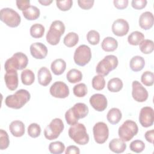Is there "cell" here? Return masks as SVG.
I'll list each match as a JSON object with an SVG mask.
<instances>
[{
  "label": "cell",
  "mask_w": 154,
  "mask_h": 154,
  "mask_svg": "<svg viewBox=\"0 0 154 154\" xmlns=\"http://www.w3.org/2000/svg\"><path fill=\"white\" fill-rule=\"evenodd\" d=\"M65 29L64 24L61 20L53 21L46 35L47 42L53 46L58 45L61 35L65 32Z\"/></svg>",
  "instance_id": "cell-3"
},
{
  "label": "cell",
  "mask_w": 154,
  "mask_h": 154,
  "mask_svg": "<svg viewBox=\"0 0 154 154\" xmlns=\"http://www.w3.org/2000/svg\"><path fill=\"white\" fill-rule=\"evenodd\" d=\"M88 42L92 45H96L100 41V34L96 30H90L87 34Z\"/></svg>",
  "instance_id": "cell-39"
},
{
  "label": "cell",
  "mask_w": 154,
  "mask_h": 154,
  "mask_svg": "<svg viewBox=\"0 0 154 154\" xmlns=\"http://www.w3.org/2000/svg\"><path fill=\"white\" fill-rule=\"evenodd\" d=\"M65 150V146L64 143L61 141H54L49 144V150L53 154L62 153Z\"/></svg>",
  "instance_id": "cell-35"
},
{
  "label": "cell",
  "mask_w": 154,
  "mask_h": 154,
  "mask_svg": "<svg viewBox=\"0 0 154 154\" xmlns=\"http://www.w3.org/2000/svg\"><path fill=\"white\" fill-rule=\"evenodd\" d=\"M49 92L54 97L64 99L69 96V88L64 82L57 81L51 86Z\"/></svg>",
  "instance_id": "cell-12"
},
{
  "label": "cell",
  "mask_w": 154,
  "mask_h": 154,
  "mask_svg": "<svg viewBox=\"0 0 154 154\" xmlns=\"http://www.w3.org/2000/svg\"><path fill=\"white\" fill-rule=\"evenodd\" d=\"M139 48L141 52L144 54H149L152 53L154 49V43L151 40H143L139 44Z\"/></svg>",
  "instance_id": "cell-34"
},
{
  "label": "cell",
  "mask_w": 154,
  "mask_h": 154,
  "mask_svg": "<svg viewBox=\"0 0 154 154\" xmlns=\"http://www.w3.org/2000/svg\"><path fill=\"white\" fill-rule=\"evenodd\" d=\"M89 102L91 106L99 112L104 111L107 107V99L105 95L102 94H94L90 97Z\"/></svg>",
  "instance_id": "cell-15"
},
{
  "label": "cell",
  "mask_w": 154,
  "mask_h": 154,
  "mask_svg": "<svg viewBox=\"0 0 154 154\" xmlns=\"http://www.w3.org/2000/svg\"><path fill=\"white\" fill-rule=\"evenodd\" d=\"M154 122V111L152 107L144 106L140 110L139 122L143 127L149 128L153 125Z\"/></svg>",
  "instance_id": "cell-13"
},
{
  "label": "cell",
  "mask_w": 154,
  "mask_h": 154,
  "mask_svg": "<svg viewBox=\"0 0 154 154\" xmlns=\"http://www.w3.org/2000/svg\"><path fill=\"white\" fill-rule=\"evenodd\" d=\"M122 117L121 111L117 108H112L109 110L106 115L107 120L112 125L117 124Z\"/></svg>",
  "instance_id": "cell-26"
},
{
  "label": "cell",
  "mask_w": 154,
  "mask_h": 154,
  "mask_svg": "<svg viewBox=\"0 0 154 154\" xmlns=\"http://www.w3.org/2000/svg\"><path fill=\"white\" fill-rule=\"evenodd\" d=\"M140 26L144 29L148 30L150 29L154 23V17L153 14L150 11H145L143 13L139 18L138 20Z\"/></svg>",
  "instance_id": "cell-19"
},
{
  "label": "cell",
  "mask_w": 154,
  "mask_h": 154,
  "mask_svg": "<svg viewBox=\"0 0 154 154\" xmlns=\"http://www.w3.org/2000/svg\"><path fill=\"white\" fill-rule=\"evenodd\" d=\"M45 27L40 23H35L30 28V35L32 37L35 38H39L43 36L45 33Z\"/></svg>",
  "instance_id": "cell-32"
},
{
  "label": "cell",
  "mask_w": 154,
  "mask_h": 154,
  "mask_svg": "<svg viewBox=\"0 0 154 154\" xmlns=\"http://www.w3.org/2000/svg\"><path fill=\"white\" fill-rule=\"evenodd\" d=\"M30 53L35 59H44L48 55V48L40 42L34 43L31 45Z\"/></svg>",
  "instance_id": "cell-17"
},
{
  "label": "cell",
  "mask_w": 154,
  "mask_h": 154,
  "mask_svg": "<svg viewBox=\"0 0 154 154\" xmlns=\"http://www.w3.org/2000/svg\"><path fill=\"white\" fill-rule=\"evenodd\" d=\"M119 61L116 56L108 55L100 61L96 67V72L97 74L103 76H106L109 73L114 70L118 66Z\"/></svg>",
  "instance_id": "cell-6"
},
{
  "label": "cell",
  "mask_w": 154,
  "mask_h": 154,
  "mask_svg": "<svg viewBox=\"0 0 154 154\" xmlns=\"http://www.w3.org/2000/svg\"><path fill=\"white\" fill-rule=\"evenodd\" d=\"M78 41L79 36L76 33L74 32H69L63 39L64 44L69 48H72L75 46L78 43Z\"/></svg>",
  "instance_id": "cell-33"
},
{
  "label": "cell",
  "mask_w": 154,
  "mask_h": 154,
  "mask_svg": "<svg viewBox=\"0 0 154 154\" xmlns=\"http://www.w3.org/2000/svg\"><path fill=\"white\" fill-rule=\"evenodd\" d=\"M38 82L43 86H47L52 81V75L49 69L46 67H41L37 73Z\"/></svg>",
  "instance_id": "cell-20"
},
{
  "label": "cell",
  "mask_w": 154,
  "mask_h": 154,
  "mask_svg": "<svg viewBox=\"0 0 154 154\" xmlns=\"http://www.w3.org/2000/svg\"><path fill=\"white\" fill-rule=\"evenodd\" d=\"M132 96L133 99L138 102H144L148 98L147 90L137 81H134L132 84Z\"/></svg>",
  "instance_id": "cell-14"
},
{
  "label": "cell",
  "mask_w": 154,
  "mask_h": 154,
  "mask_svg": "<svg viewBox=\"0 0 154 154\" xmlns=\"http://www.w3.org/2000/svg\"><path fill=\"white\" fill-rule=\"evenodd\" d=\"M29 91L25 89H20L13 94L8 95L5 99V103L8 107L13 109L22 108L30 99Z\"/></svg>",
  "instance_id": "cell-2"
},
{
  "label": "cell",
  "mask_w": 154,
  "mask_h": 154,
  "mask_svg": "<svg viewBox=\"0 0 154 154\" xmlns=\"http://www.w3.org/2000/svg\"><path fill=\"white\" fill-rule=\"evenodd\" d=\"M91 58V52L90 47L85 45L79 46L75 50L73 55L74 61L79 66L87 64Z\"/></svg>",
  "instance_id": "cell-10"
},
{
  "label": "cell",
  "mask_w": 154,
  "mask_h": 154,
  "mask_svg": "<svg viewBox=\"0 0 154 154\" xmlns=\"http://www.w3.org/2000/svg\"><path fill=\"white\" fill-rule=\"evenodd\" d=\"M123 86L122 79L119 78H114L109 80L107 84L108 90L112 93H116L120 91Z\"/></svg>",
  "instance_id": "cell-28"
},
{
  "label": "cell",
  "mask_w": 154,
  "mask_h": 154,
  "mask_svg": "<svg viewBox=\"0 0 154 154\" xmlns=\"http://www.w3.org/2000/svg\"><path fill=\"white\" fill-rule=\"evenodd\" d=\"M144 137L148 142L153 144L154 139V130L151 129L150 131H147L144 134Z\"/></svg>",
  "instance_id": "cell-49"
},
{
  "label": "cell",
  "mask_w": 154,
  "mask_h": 154,
  "mask_svg": "<svg viewBox=\"0 0 154 154\" xmlns=\"http://www.w3.org/2000/svg\"><path fill=\"white\" fill-rule=\"evenodd\" d=\"M64 128L61 119L55 118L53 119L44 130L45 137L49 140L57 139L63 132Z\"/></svg>",
  "instance_id": "cell-9"
},
{
  "label": "cell",
  "mask_w": 154,
  "mask_h": 154,
  "mask_svg": "<svg viewBox=\"0 0 154 154\" xmlns=\"http://www.w3.org/2000/svg\"><path fill=\"white\" fill-rule=\"evenodd\" d=\"M66 78L70 83H77L82 80V74L80 70L76 69H72L67 73Z\"/></svg>",
  "instance_id": "cell-29"
},
{
  "label": "cell",
  "mask_w": 154,
  "mask_h": 154,
  "mask_svg": "<svg viewBox=\"0 0 154 154\" xmlns=\"http://www.w3.org/2000/svg\"><path fill=\"white\" fill-rule=\"evenodd\" d=\"M129 148L131 150L135 153H141L142 152L145 148L144 143L140 140H136L132 141L130 145Z\"/></svg>",
  "instance_id": "cell-40"
},
{
  "label": "cell",
  "mask_w": 154,
  "mask_h": 154,
  "mask_svg": "<svg viewBox=\"0 0 154 154\" xmlns=\"http://www.w3.org/2000/svg\"><path fill=\"white\" fill-rule=\"evenodd\" d=\"M111 29L114 35L122 37L128 34L129 26L128 22L125 19H118L113 22Z\"/></svg>",
  "instance_id": "cell-16"
},
{
  "label": "cell",
  "mask_w": 154,
  "mask_h": 154,
  "mask_svg": "<svg viewBox=\"0 0 154 154\" xmlns=\"http://www.w3.org/2000/svg\"><path fill=\"white\" fill-rule=\"evenodd\" d=\"M16 5L18 9L21 11H24L30 6L29 1H16Z\"/></svg>",
  "instance_id": "cell-47"
},
{
  "label": "cell",
  "mask_w": 154,
  "mask_h": 154,
  "mask_svg": "<svg viewBox=\"0 0 154 154\" xmlns=\"http://www.w3.org/2000/svg\"><path fill=\"white\" fill-rule=\"evenodd\" d=\"M73 92L75 96L78 97H83L87 94V87L84 83H79L74 86Z\"/></svg>",
  "instance_id": "cell-37"
},
{
  "label": "cell",
  "mask_w": 154,
  "mask_h": 154,
  "mask_svg": "<svg viewBox=\"0 0 154 154\" xmlns=\"http://www.w3.org/2000/svg\"><path fill=\"white\" fill-rule=\"evenodd\" d=\"M69 137L76 144L85 145L89 141V136L87 132L85 126L82 123H78L72 126L68 131Z\"/></svg>",
  "instance_id": "cell-4"
},
{
  "label": "cell",
  "mask_w": 154,
  "mask_h": 154,
  "mask_svg": "<svg viewBox=\"0 0 154 154\" xmlns=\"http://www.w3.org/2000/svg\"><path fill=\"white\" fill-rule=\"evenodd\" d=\"M144 40V34L138 31H134L131 32L128 37V43L133 46H137Z\"/></svg>",
  "instance_id": "cell-30"
},
{
  "label": "cell",
  "mask_w": 154,
  "mask_h": 154,
  "mask_svg": "<svg viewBox=\"0 0 154 154\" xmlns=\"http://www.w3.org/2000/svg\"><path fill=\"white\" fill-rule=\"evenodd\" d=\"M38 2L41 4L42 5H45V6H48L53 1H49V0H38Z\"/></svg>",
  "instance_id": "cell-50"
},
{
  "label": "cell",
  "mask_w": 154,
  "mask_h": 154,
  "mask_svg": "<svg viewBox=\"0 0 154 154\" xmlns=\"http://www.w3.org/2000/svg\"><path fill=\"white\" fill-rule=\"evenodd\" d=\"M35 80L34 72L29 69H25L21 73V81L23 84L30 85L33 84Z\"/></svg>",
  "instance_id": "cell-31"
},
{
  "label": "cell",
  "mask_w": 154,
  "mask_h": 154,
  "mask_svg": "<svg viewBox=\"0 0 154 154\" xmlns=\"http://www.w3.org/2000/svg\"><path fill=\"white\" fill-rule=\"evenodd\" d=\"M109 149L116 153H123L126 149V144L120 138H114L109 143Z\"/></svg>",
  "instance_id": "cell-22"
},
{
  "label": "cell",
  "mask_w": 154,
  "mask_h": 154,
  "mask_svg": "<svg viewBox=\"0 0 154 154\" xmlns=\"http://www.w3.org/2000/svg\"><path fill=\"white\" fill-rule=\"evenodd\" d=\"M66 154H79L80 150L79 147L76 146H68L65 151Z\"/></svg>",
  "instance_id": "cell-48"
},
{
  "label": "cell",
  "mask_w": 154,
  "mask_h": 154,
  "mask_svg": "<svg viewBox=\"0 0 154 154\" xmlns=\"http://www.w3.org/2000/svg\"><path fill=\"white\" fill-rule=\"evenodd\" d=\"M0 19L11 28L18 26L21 22V17L18 13L10 8H4L1 10Z\"/></svg>",
  "instance_id": "cell-8"
},
{
  "label": "cell",
  "mask_w": 154,
  "mask_h": 154,
  "mask_svg": "<svg viewBox=\"0 0 154 154\" xmlns=\"http://www.w3.org/2000/svg\"><path fill=\"white\" fill-rule=\"evenodd\" d=\"M28 59L27 56L22 52H16L11 58L6 60L4 69L6 72L10 70H23L28 65Z\"/></svg>",
  "instance_id": "cell-5"
},
{
  "label": "cell",
  "mask_w": 154,
  "mask_h": 154,
  "mask_svg": "<svg viewBox=\"0 0 154 154\" xmlns=\"http://www.w3.org/2000/svg\"><path fill=\"white\" fill-rule=\"evenodd\" d=\"M145 61L143 57L136 55L133 57L130 60L129 66L131 69L134 72L141 71L144 67Z\"/></svg>",
  "instance_id": "cell-25"
},
{
  "label": "cell",
  "mask_w": 154,
  "mask_h": 154,
  "mask_svg": "<svg viewBox=\"0 0 154 154\" xmlns=\"http://www.w3.org/2000/svg\"><path fill=\"white\" fill-rule=\"evenodd\" d=\"M92 87L96 90H102L105 85V80L102 75H96L92 79Z\"/></svg>",
  "instance_id": "cell-36"
},
{
  "label": "cell",
  "mask_w": 154,
  "mask_h": 154,
  "mask_svg": "<svg viewBox=\"0 0 154 154\" xmlns=\"http://www.w3.org/2000/svg\"><path fill=\"white\" fill-rule=\"evenodd\" d=\"M22 14L26 19L34 20L39 17L40 11L37 7L30 5L27 9L22 11Z\"/></svg>",
  "instance_id": "cell-27"
},
{
  "label": "cell",
  "mask_w": 154,
  "mask_h": 154,
  "mask_svg": "<svg viewBox=\"0 0 154 154\" xmlns=\"http://www.w3.org/2000/svg\"><path fill=\"white\" fill-rule=\"evenodd\" d=\"M141 82L146 86H152L154 82L153 73L150 71L144 72L141 77Z\"/></svg>",
  "instance_id": "cell-38"
},
{
  "label": "cell",
  "mask_w": 154,
  "mask_h": 154,
  "mask_svg": "<svg viewBox=\"0 0 154 154\" xmlns=\"http://www.w3.org/2000/svg\"><path fill=\"white\" fill-rule=\"evenodd\" d=\"M51 69L55 75H60L64 73L66 69V63L61 58L55 60L51 65Z\"/></svg>",
  "instance_id": "cell-23"
},
{
  "label": "cell",
  "mask_w": 154,
  "mask_h": 154,
  "mask_svg": "<svg viewBox=\"0 0 154 154\" xmlns=\"http://www.w3.org/2000/svg\"><path fill=\"white\" fill-rule=\"evenodd\" d=\"M94 1L93 0H79L78 1V5L84 10H89L93 7Z\"/></svg>",
  "instance_id": "cell-44"
},
{
  "label": "cell",
  "mask_w": 154,
  "mask_h": 154,
  "mask_svg": "<svg viewBox=\"0 0 154 154\" xmlns=\"http://www.w3.org/2000/svg\"><path fill=\"white\" fill-rule=\"evenodd\" d=\"M4 80L7 87L11 91L15 90L19 84L18 75L17 70H10L6 72L4 75Z\"/></svg>",
  "instance_id": "cell-18"
},
{
  "label": "cell",
  "mask_w": 154,
  "mask_h": 154,
  "mask_svg": "<svg viewBox=\"0 0 154 154\" xmlns=\"http://www.w3.org/2000/svg\"><path fill=\"white\" fill-rule=\"evenodd\" d=\"M147 2L146 0H133L131 2V5L134 9L141 10L146 6Z\"/></svg>",
  "instance_id": "cell-45"
},
{
  "label": "cell",
  "mask_w": 154,
  "mask_h": 154,
  "mask_svg": "<svg viewBox=\"0 0 154 154\" xmlns=\"http://www.w3.org/2000/svg\"><path fill=\"white\" fill-rule=\"evenodd\" d=\"M114 7L119 10H123L126 8L128 5L129 1L128 0H114L113 1Z\"/></svg>",
  "instance_id": "cell-46"
},
{
  "label": "cell",
  "mask_w": 154,
  "mask_h": 154,
  "mask_svg": "<svg viewBox=\"0 0 154 154\" xmlns=\"http://www.w3.org/2000/svg\"><path fill=\"white\" fill-rule=\"evenodd\" d=\"M9 129L11 134L16 137H20L25 134V125L20 120L13 121L9 125Z\"/></svg>",
  "instance_id": "cell-21"
},
{
  "label": "cell",
  "mask_w": 154,
  "mask_h": 154,
  "mask_svg": "<svg viewBox=\"0 0 154 154\" xmlns=\"http://www.w3.org/2000/svg\"><path fill=\"white\" fill-rule=\"evenodd\" d=\"M138 132L137 123L131 120H127L119 127L118 134L120 139L124 141H130Z\"/></svg>",
  "instance_id": "cell-7"
},
{
  "label": "cell",
  "mask_w": 154,
  "mask_h": 154,
  "mask_svg": "<svg viewBox=\"0 0 154 154\" xmlns=\"http://www.w3.org/2000/svg\"><path fill=\"white\" fill-rule=\"evenodd\" d=\"M95 141L98 144H103L109 137V129L107 125L102 122L96 123L93 128Z\"/></svg>",
  "instance_id": "cell-11"
},
{
  "label": "cell",
  "mask_w": 154,
  "mask_h": 154,
  "mask_svg": "<svg viewBox=\"0 0 154 154\" xmlns=\"http://www.w3.org/2000/svg\"><path fill=\"white\" fill-rule=\"evenodd\" d=\"M10 144V140L7 132L3 130H0V149L4 150L8 148Z\"/></svg>",
  "instance_id": "cell-42"
},
{
  "label": "cell",
  "mask_w": 154,
  "mask_h": 154,
  "mask_svg": "<svg viewBox=\"0 0 154 154\" xmlns=\"http://www.w3.org/2000/svg\"><path fill=\"white\" fill-rule=\"evenodd\" d=\"M27 131L29 137L32 138H37L40 135L41 128L37 123H33L29 125Z\"/></svg>",
  "instance_id": "cell-41"
},
{
  "label": "cell",
  "mask_w": 154,
  "mask_h": 154,
  "mask_svg": "<svg viewBox=\"0 0 154 154\" xmlns=\"http://www.w3.org/2000/svg\"><path fill=\"white\" fill-rule=\"evenodd\" d=\"M88 113V108L84 103H77L69 109L65 113V119L68 125L76 124L79 119L85 117Z\"/></svg>",
  "instance_id": "cell-1"
},
{
  "label": "cell",
  "mask_w": 154,
  "mask_h": 154,
  "mask_svg": "<svg viewBox=\"0 0 154 154\" xmlns=\"http://www.w3.org/2000/svg\"><path fill=\"white\" fill-rule=\"evenodd\" d=\"M57 7L61 11H66L69 10L72 7L73 1L72 0H64V1H57Z\"/></svg>",
  "instance_id": "cell-43"
},
{
  "label": "cell",
  "mask_w": 154,
  "mask_h": 154,
  "mask_svg": "<svg viewBox=\"0 0 154 154\" xmlns=\"http://www.w3.org/2000/svg\"><path fill=\"white\" fill-rule=\"evenodd\" d=\"M101 46L102 49L106 52H113L117 49L118 42L113 37H106L103 40Z\"/></svg>",
  "instance_id": "cell-24"
}]
</instances>
